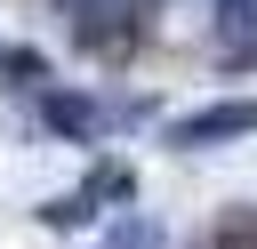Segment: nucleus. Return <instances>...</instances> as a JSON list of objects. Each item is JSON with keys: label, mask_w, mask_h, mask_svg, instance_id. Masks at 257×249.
<instances>
[{"label": "nucleus", "mask_w": 257, "mask_h": 249, "mask_svg": "<svg viewBox=\"0 0 257 249\" xmlns=\"http://www.w3.org/2000/svg\"><path fill=\"white\" fill-rule=\"evenodd\" d=\"M233 137H257V96H225V104L177 112L161 129V145H177V153H209V145H233Z\"/></svg>", "instance_id": "1"}, {"label": "nucleus", "mask_w": 257, "mask_h": 249, "mask_svg": "<svg viewBox=\"0 0 257 249\" xmlns=\"http://www.w3.org/2000/svg\"><path fill=\"white\" fill-rule=\"evenodd\" d=\"M40 120H48L56 137H72V145H96L104 129L137 120V104H96V96H72V88H48V96H40Z\"/></svg>", "instance_id": "2"}, {"label": "nucleus", "mask_w": 257, "mask_h": 249, "mask_svg": "<svg viewBox=\"0 0 257 249\" xmlns=\"http://www.w3.org/2000/svg\"><path fill=\"white\" fill-rule=\"evenodd\" d=\"M96 201H128V169H120V161H104V169H96V177H88L80 193H56V201L40 209V225H56V233H72V225H88V217H104Z\"/></svg>", "instance_id": "3"}, {"label": "nucleus", "mask_w": 257, "mask_h": 249, "mask_svg": "<svg viewBox=\"0 0 257 249\" xmlns=\"http://www.w3.org/2000/svg\"><path fill=\"white\" fill-rule=\"evenodd\" d=\"M56 8L72 24V40H88V48H112L128 32V16H137V0H56Z\"/></svg>", "instance_id": "4"}, {"label": "nucleus", "mask_w": 257, "mask_h": 249, "mask_svg": "<svg viewBox=\"0 0 257 249\" xmlns=\"http://www.w3.org/2000/svg\"><path fill=\"white\" fill-rule=\"evenodd\" d=\"M96 249H169V233H161V217H145V209H128Z\"/></svg>", "instance_id": "5"}, {"label": "nucleus", "mask_w": 257, "mask_h": 249, "mask_svg": "<svg viewBox=\"0 0 257 249\" xmlns=\"http://www.w3.org/2000/svg\"><path fill=\"white\" fill-rule=\"evenodd\" d=\"M257 32V0H217V40H249Z\"/></svg>", "instance_id": "6"}, {"label": "nucleus", "mask_w": 257, "mask_h": 249, "mask_svg": "<svg viewBox=\"0 0 257 249\" xmlns=\"http://www.w3.org/2000/svg\"><path fill=\"white\" fill-rule=\"evenodd\" d=\"M209 249H257V217H225Z\"/></svg>", "instance_id": "7"}, {"label": "nucleus", "mask_w": 257, "mask_h": 249, "mask_svg": "<svg viewBox=\"0 0 257 249\" xmlns=\"http://www.w3.org/2000/svg\"><path fill=\"white\" fill-rule=\"evenodd\" d=\"M0 72H24V80H40V72H48V64H40V56H32V48H0Z\"/></svg>", "instance_id": "8"}]
</instances>
